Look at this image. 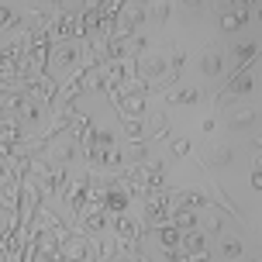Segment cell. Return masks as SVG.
I'll use <instances>...</instances> for the list:
<instances>
[{"instance_id": "6da1fadb", "label": "cell", "mask_w": 262, "mask_h": 262, "mask_svg": "<svg viewBox=\"0 0 262 262\" xmlns=\"http://www.w3.org/2000/svg\"><path fill=\"white\" fill-rule=\"evenodd\" d=\"M152 79H169V59L159 52H142L138 55V83H152Z\"/></svg>"}, {"instance_id": "7a4b0ae2", "label": "cell", "mask_w": 262, "mask_h": 262, "mask_svg": "<svg viewBox=\"0 0 262 262\" xmlns=\"http://www.w3.org/2000/svg\"><path fill=\"white\" fill-rule=\"evenodd\" d=\"M252 90H255V79H252V66H249V69H242V73L231 76V83L221 90V97H228V93L231 97H252Z\"/></svg>"}, {"instance_id": "3957f363", "label": "cell", "mask_w": 262, "mask_h": 262, "mask_svg": "<svg viewBox=\"0 0 262 262\" xmlns=\"http://www.w3.org/2000/svg\"><path fill=\"white\" fill-rule=\"evenodd\" d=\"M11 107L17 111V118L25 121V124H35V121H38V100H35V97H28V93H14Z\"/></svg>"}, {"instance_id": "277c9868", "label": "cell", "mask_w": 262, "mask_h": 262, "mask_svg": "<svg viewBox=\"0 0 262 262\" xmlns=\"http://www.w3.org/2000/svg\"><path fill=\"white\" fill-rule=\"evenodd\" d=\"M169 204L172 207H200V210H207L210 196L207 193H193V190H176V193H169Z\"/></svg>"}, {"instance_id": "5b68a950", "label": "cell", "mask_w": 262, "mask_h": 262, "mask_svg": "<svg viewBox=\"0 0 262 262\" xmlns=\"http://www.w3.org/2000/svg\"><path fill=\"white\" fill-rule=\"evenodd\" d=\"M217 25H221V31H238L242 25H249V4H238L231 11H224Z\"/></svg>"}, {"instance_id": "8992f818", "label": "cell", "mask_w": 262, "mask_h": 262, "mask_svg": "<svg viewBox=\"0 0 262 262\" xmlns=\"http://www.w3.org/2000/svg\"><path fill=\"white\" fill-rule=\"evenodd\" d=\"M210 45H214V49L200 59V73H204V76H221L224 73V52L217 49V41H210Z\"/></svg>"}, {"instance_id": "52a82bcc", "label": "cell", "mask_w": 262, "mask_h": 262, "mask_svg": "<svg viewBox=\"0 0 262 262\" xmlns=\"http://www.w3.org/2000/svg\"><path fill=\"white\" fill-rule=\"evenodd\" d=\"M255 121H259V111H255V107H242V111H235V114L228 118V128L242 131V128H252Z\"/></svg>"}, {"instance_id": "ba28073f", "label": "cell", "mask_w": 262, "mask_h": 262, "mask_svg": "<svg viewBox=\"0 0 262 262\" xmlns=\"http://www.w3.org/2000/svg\"><path fill=\"white\" fill-rule=\"evenodd\" d=\"M121 14H124V25L128 28H138L148 21V7L145 4H128V7H121Z\"/></svg>"}, {"instance_id": "9c48e42d", "label": "cell", "mask_w": 262, "mask_h": 262, "mask_svg": "<svg viewBox=\"0 0 262 262\" xmlns=\"http://www.w3.org/2000/svg\"><path fill=\"white\" fill-rule=\"evenodd\" d=\"M231 159H235V152H231V145H217V148H214V152H210V156L204 159V166L224 169V166H231Z\"/></svg>"}, {"instance_id": "30bf717a", "label": "cell", "mask_w": 262, "mask_h": 262, "mask_svg": "<svg viewBox=\"0 0 262 262\" xmlns=\"http://www.w3.org/2000/svg\"><path fill=\"white\" fill-rule=\"evenodd\" d=\"M76 156V142H59L52 148V162H55V169H62L66 162H69V159Z\"/></svg>"}, {"instance_id": "8fae6325", "label": "cell", "mask_w": 262, "mask_h": 262, "mask_svg": "<svg viewBox=\"0 0 262 262\" xmlns=\"http://www.w3.org/2000/svg\"><path fill=\"white\" fill-rule=\"evenodd\" d=\"M180 235H183V231H176L172 224H159V242H162V249H166V252L180 249Z\"/></svg>"}, {"instance_id": "7c38bea8", "label": "cell", "mask_w": 262, "mask_h": 262, "mask_svg": "<svg viewBox=\"0 0 262 262\" xmlns=\"http://www.w3.org/2000/svg\"><path fill=\"white\" fill-rule=\"evenodd\" d=\"M90 148H114V131L97 128V131L90 135Z\"/></svg>"}, {"instance_id": "4fadbf2b", "label": "cell", "mask_w": 262, "mask_h": 262, "mask_svg": "<svg viewBox=\"0 0 262 262\" xmlns=\"http://www.w3.org/2000/svg\"><path fill=\"white\" fill-rule=\"evenodd\" d=\"M169 100H172V104L190 107V104H196V100H200V90H193V86H186V90H172V93H169Z\"/></svg>"}, {"instance_id": "5bb4252c", "label": "cell", "mask_w": 262, "mask_h": 262, "mask_svg": "<svg viewBox=\"0 0 262 262\" xmlns=\"http://www.w3.org/2000/svg\"><path fill=\"white\" fill-rule=\"evenodd\" d=\"M83 228H86V231H104L107 228V210H93V214H86V217H83Z\"/></svg>"}, {"instance_id": "9a60e30c", "label": "cell", "mask_w": 262, "mask_h": 262, "mask_svg": "<svg viewBox=\"0 0 262 262\" xmlns=\"http://www.w3.org/2000/svg\"><path fill=\"white\" fill-rule=\"evenodd\" d=\"M204 228H207L210 235H221V217H217V214H210V207L204 210Z\"/></svg>"}, {"instance_id": "2e32d148", "label": "cell", "mask_w": 262, "mask_h": 262, "mask_svg": "<svg viewBox=\"0 0 262 262\" xmlns=\"http://www.w3.org/2000/svg\"><path fill=\"white\" fill-rule=\"evenodd\" d=\"M221 252L228 255V259H238V255H242V242H235V238H224V242H221Z\"/></svg>"}, {"instance_id": "e0dca14e", "label": "cell", "mask_w": 262, "mask_h": 262, "mask_svg": "<svg viewBox=\"0 0 262 262\" xmlns=\"http://www.w3.org/2000/svg\"><path fill=\"white\" fill-rule=\"evenodd\" d=\"M11 25H17V14L11 7H0V28H11Z\"/></svg>"}, {"instance_id": "ac0fdd59", "label": "cell", "mask_w": 262, "mask_h": 262, "mask_svg": "<svg viewBox=\"0 0 262 262\" xmlns=\"http://www.w3.org/2000/svg\"><path fill=\"white\" fill-rule=\"evenodd\" d=\"M169 152L172 156H186V152H190V142H186V138H176V142H169Z\"/></svg>"}, {"instance_id": "d6986e66", "label": "cell", "mask_w": 262, "mask_h": 262, "mask_svg": "<svg viewBox=\"0 0 262 262\" xmlns=\"http://www.w3.org/2000/svg\"><path fill=\"white\" fill-rule=\"evenodd\" d=\"M152 14H156L159 21H166V17L172 14V4H156V7H152Z\"/></svg>"}, {"instance_id": "ffe728a7", "label": "cell", "mask_w": 262, "mask_h": 262, "mask_svg": "<svg viewBox=\"0 0 262 262\" xmlns=\"http://www.w3.org/2000/svg\"><path fill=\"white\" fill-rule=\"evenodd\" d=\"M249 186H252V190H262V172H259V169H252V180H249Z\"/></svg>"}, {"instance_id": "44dd1931", "label": "cell", "mask_w": 262, "mask_h": 262, "mask_svg": "<svg viewBox=\"0 0 262 262\" xmlns=\"http://www.w3.org/2000/svg\"><path fill=\"white\" fill-rule=\"evenodd\" d=\"M7 228H11V224H7V207H4V204H0V235H4V231H7Z\"/></svg>"}, {"instance_id": "7402d4cb", "label": "cell", "mask_w": 262, "mask_h": 262, "mask_svg": "<svg viewBox=\"0 0 262 262\" xmlns=\"http://www.w3.org/2000/svg\"><path fill=\"white\" fill-rule=\"evenodd\" d=\"M200 128H204V131H214V128H217V121L207 118V121H200Z\"/></svg>"}, {"instance_id": "603a6c76", "label": "cell", "mask_w": 262, "mask_h": 262, "mask_svg": "<svg viewBox=\"0 0 262 262\" xmlns=\"http://www.w3.org/2000/svg\"><path fill=\"white\" fill-rule=\"evenodd\" d=\"M0 262H7V252H0Z\"/></svg>"}, {"instance_id": "cb8c5ba5", "label": "cell", "mask_w": 262, "mask_h": 262, "mask_svg": "<svg viewBox=\"0 0 262 262\" xmlns=\"http://www.w3.org/2000/svg\"><path fill=\"white\" fill-rule=\"evenodd\" d=\"M245 262H259V259H245Z\"/></svg>"}, {"instance_id": "d4e9b609", "label": "cell", "mask_w": 262, "mask_h": 262, "mask_svg": "<svg viewBox=\"0 0 262 262\" xmlns=\"http://www.w3.org/2000/svg\"><path fill=\"white\" fill-rule=\"evenodd\" d=\"M107 262H111V259H107Z\"/></svg>"}]
</instances>
